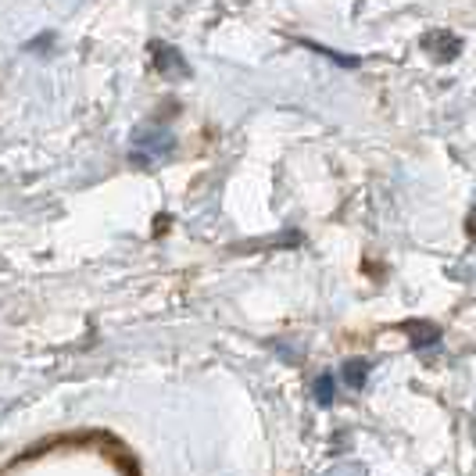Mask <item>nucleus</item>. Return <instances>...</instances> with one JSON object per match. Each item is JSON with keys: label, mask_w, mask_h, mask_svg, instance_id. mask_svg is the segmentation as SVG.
Instances as JSON below:
<instances>
[{"label": "nucleus", "mask_w": 476, "mask_h": 476, "mask_svg": "<svg viewBox=\"0 0 476 476\" xmlns=\"http://www.w3.org/2000/svg\"><path fill=\"white\" fill-rule=\"evenodd\" d=\"M173 147H176V136L165 129V125H144V129H136V136H133V147H129V165L133 169H154V165H162L169 154H173Z\"/></svg>", "instance_id": "nucleus-1"}, {"label": "nucleus", "mask_w": 476, "mask_h": 476, "mask_svg": "<svg viewBox=\"0 0 476 476\" xmlns=\"http://www.w3.org/2000/svg\"><path fill=\"white\" fill-rule=\"evenodd\" d=\"M151 55H154L151 61H154L158 75H165V79H190V64H186V58L179 55L176 47L154 40V44H151Z\"/></svg>", "instance_id": "nucleus-2"}, {"label": "nucleus", "mask_w": 476, "mask_h": 476, "mask_svg": "<svg viewBox=\"0 0 476 476\" xmlns=\"http://www.w3.org/2000/svg\"><path fill=\"white\" fill-rule=\"evenodd\" d=\"M422 47H426V51H433L437 61L459 58V51H462V44H459L451 33H430V36H422Z\"/></svg>", "instance_id": "nucleus-3"}, {"label": "nucleus", "mask_w": 476, "mask_h": 476, "mask_svg": "<svg viewBox=\"0 0 476 476\" xmlns=\"http://www.w3.org/2000/svg\"><path fill=\"white\" fill-rule=\"evenodd\" d=\"M369 369H372V365H369V358H348V362H344V369H341V372H344V383H348L352 391H362V387H365V380H369Z\"/></svg>", "instance_id": "nucleus-4"}, {"label": "nucleus", "mask_w": 476, "mask_h": 476, "mask_svg": "<svg viewBox=\"0 0 476 476\" xmlns=\"http://www.w3.org/2000/svg\"><path fill=\"white\" fill-rule=\"evenodd\" d=\"M405 333L412 337V344H416V348H430V341H437V337H441V330H437V326H430V322H405Z\"/></svg>", "instance_id": "nucleus-5"}, {"label": "nucleus", "mask_w": 476, "mask_h": 476, "mask_svg": "<svg viewBox=\"0 0 476 476\" xmlns=\"http://www.w3.org/2000/svg\"><path fill=\"white\" fill-rule=\"evenodd\" d=\"M315 402H319L322 409L333 405V376H330V372H319V380H315Z\"/></svg>", "instance_id": "nucleus-6"}, {"label": "nucleus", "mask_w": 476, "mask_h": 476, "mask_svg": "<svg viewBox=\"0 0 476 476\" xmlns=\"http://www.w3.org/2000/svg\"><path fill=\"white\" fill-rule=\"evenodd\" d=\"M304 47H312V51L326 55V58L333 61V64H348V68H358V58H352V55H337V51H330V47H322V44H312V40H304Z\"/></svg>", "instance_id": "nucleus-7"}, {"label": "nucleus", "mask_w": 476, "mask_h": 476, "mask_svg": "<svg viewBox=\"0 0 476 476\" xmlns=\"http://www.w3.org/2000/svg\"><path fill=\"white\" fill-rule=\"evenodd\" d=\"M51 40H55V33H44V36H36L33 44H25V51H44V47H51Z\"/></svg>", "instance_id": "nucleus-8"}]
</instances>
